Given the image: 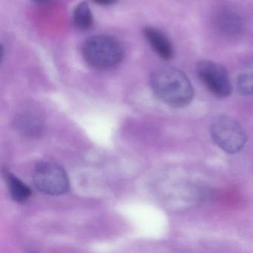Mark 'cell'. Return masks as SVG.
Returning a JSON list of instances; mask_svg holds the SVG:
<instances>
[{"instance_id": "obj_9", "label": "cell", "mask_w": 253, "mask_h": 253, "mask_svg": "<svg viewBox=\"0 0 253 253\" xmlns=\"http://www.w3.org/2000/svg\"><path fill=\"white\" fill-rule=\"evenodd\" d=\"M74 25L81 31H87L94 24V17L91 8L86 2H81L74 10L72 16Z\"/></svg>"}, {"instance_id": "obj_4", "label": "cell", "mask_w": 253, "mask_h": 253, "mask_svg": "<svg viewBox=\"0 0 253 253\" xmlns=\"http://www.w3.org/2000/svg\"><path fill=\"white\" fill-rule=\"evenodd\" d=\"M33 182L40 192L50 195H60L70 188L69 176L64 169L52 161H42L33 171Z\"/></svg>"}, {"instance_id": "obj_11", "label": "cell", "mask_w": 253, "mask_h": 253, "mask_svg": "<svg viewBox=\"0 0 253 253\" xmlns=\"http://www.w3.org/2000/svg\"><path fill=\"white\" fill-rule=\"evenodd\" d=\"M93 1L100 5H110V4L114 3L116 0H93Z\"/></svg>"}, {"instance_id": "obj_12", "label": "cell", "mask_w": 253, "mask_h": 253, "mask_svg": "<svg viewBox=\"0 0 253 253\" xmlns=\"http://www.w3.org/2000/svg\"><path fill=\"white\" fill-rule=\"evenodd\" d=\"M32 1L35 2H45V0H32Z\"/></svg>"}, {"instance_id": "obj_1", "label": "cell", "mask_w": 253, "mask_h": 253, "mask_svg": "<svg viewBox=\"0 0 253 253\" xmlns=\"http://www.w3.org/2000/svg\"><path fill=\"white\" fill-rule=\"evenodd\" d=\"M151 86L159 100L168 106H188L194 97V89L188 77L179 69L164 67L157 69L150 78Z\"/></svg>"}, {"instance_id": "obj_6", "label": "cell", "mask_w": 253, "mask_h": 253, "mask_svg": "<svg viewBox=\"0 0 253 253\" xmlns=\"http://www.w3.org/2000/svg\"><path fill=\"white\" fill-rule=\"evenodd\" d=\"M143 33L152 49L160 57L165 60L172 58L174 50L171 42L161 31L147 26L143 29Z\"/></svg>"}, {"instance_id": "obj_3", "label": "cell", "mask_w": 253, "mask_h": 253, "mask_svg": "<svg viewBox=\"0 0 253 253\" xmlns=\"http://www.w3.org/2000/svg\"><path fill=\"white\" fill-rule=\"evenodd\" d=\"M210 134L214 143L226 153H237L247 142V135L241 124L225 115L214 119L210 127Z\"/></svg>"}, {"instance_id": "obj_8", "label": "cell", "mask_w": 253, "mask_h": 253, "mask_svg": "<svg viewBox=\"0 0 253 253\" xmlns=\"http://www.w3.org/2000/svg\"><path fill=\"white\" fill-rule=\"evenodd\" d=\"M5 180H6L8 192L14 201L23 204L30 198L32 195V190L30 188L17 176L11 173H6Z\"/></svg>"}, {"instance_id": "obj_10", "label": "cell", "mask_w": 253, "mask_h": 253, "mask_svg": "<svg viewBox=\"0 0 253 253\" xmlns=\"http://www.w3.org/2000/svg\"><path fill=\"white\" fill-rule=\"evenodd\" d=\"M237 88L242 95H253V68L246 69L240 74L237 80Z\"/></svg>"}, {"instance_id": "obj_7", "label": "cell", "mask_w": 253, "mask_h": 253, "mask_svg": "<svg viewBox=\"0 0 253 253\" xmlns=\"http://www.w3.org/2000/svg\"><path fill=\"white\" fill-rule=\"evenodd\" d=\"M17 129L29 137H37L42 134L44 124L42 119L35 114H21L16 120Z\"/></svg>"}, {"instance_id": "obj_2", "label": "cell", "mask_w": 253, "mask_h": 253, "mask_svg": "<svg viewBox=\"0 0 253 253\" xmlns=\"http://www.w3.org/2000/svg\"><path fill=\"white\" fill-rule=\"evenodd\" d=\"M84 60L94 69L106 70L122 62L124 51L115 38L106 35H96L85 41L82 47Z\"/></svg>"}, {"instance_id": "obj_5", "label": "cell", "mask_w": 253, "mask_h": 253, "mask_svg": "<svg viewBox=\"0 0 253 253\" xmlns=\"http://www.w3.org/2000/svg\"><path fill=\"white\" fill-rule=\"evenodd\" d=\"M197 72L201 82L211 94L220 98L230 95L232 83L223 66L210 60H202L197 66Z\"/></svg>"}]
</instances>
